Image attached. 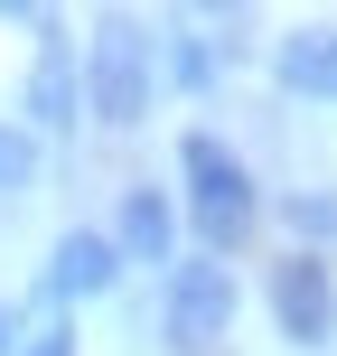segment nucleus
Here are the masks:
<instances>
[{
    "label": "nucleus",
    "instance_id": "obj_1",
    "mask_svg": "<svg viewBox=\"0 0 337 356\" xmlns=\"http://www.w3.org/2000/svg\"><path fill=\"white\" fill-rule=\"evenodd\" d=\"M178 178H188V225H197V244H206V263L234 253L253 234V169L234 160L215 131H188V141H178Z\"/></svg>",
    "mask_w": 337,
    "mask_h": 356
},
{
    "label": "nucleus",
    "instance_id": "obj_2",
    "mask_svg": "<svg viewBox=\"0 0 337 356\" xmlns=\"http://www.w3.org/2000/svg\"><path fill=\"white\" fill-rule=\"evenodd\" d=\"M150 94H160V38H141L131 19H104L94 47H85V113L131 131L150 113Z\"/></svg>",
    "mask_w": 337,
    "mask_h": 356
},
{
    "label": "nucleus",
    "instance_id": "obj_3",
    "mask_svg": "<svg viewBox=\"0 0 337 356\" xmlns=\"http://www.w3.org/2000/svg\"><path fill=\"white\" fill-rule=\"evenodd\" d=\"M225 319H234V272L225 263H169V291H160V338L169 356H206L215 338H225Z\"/></svg>",
    "mask_w": 337,
    "mask_h": 356
},
{
    "label": "nucleus",
    "instance_id": "obj_4",
    "mask_svg": "<svg viewBox=\"0 0 337 356\" xmlns=\"http://www.w3.org/2000/svg\"><path fill=\"white\" fill-rule=\"evenodd\" d=\"M272 319H281L290 347H328L337 338V272L319 253H281L272 263Z\"/></svg>",
    "mask_w": 337,
    "mask_h": 356
},
{
    "label": "nucleus",
    "instance_id": "obj_5",
    "mask_svg": "<svg viewBox=\"0 0 337 356\" xmlns=\"http://www.w3.org/2000/svg\"><path fill=\"white\" fill-rule=\"evenodd\" d=\"M122 282V244L94 225H66L47 253V282H38V300H104V291Z\"/></svg>",
    "mask_w": 337,
    "mask_h": 356
},
{
    "label": "nucleus",
    "instance_id": "obj_6",
    "mask_svg": "<svg viewBox=\"0 0 337 356\" xmlns=\"http://www.w3.org/2000/svg\"><path fill=\"white\" fill-rule=\"evenodd\" d=\"M19 113H28V131H75L85 122V66H75L66 47H38V66H28V94H19Z\"/></svg>",
    "mask_w": 337,
    "mask_h": 356
},
{
    "label": "nucleus",
    "instance_id": "obj_7",
    "mask_svg": "<svg viewBox=\"0 0 337 356\" xmlns=\"http://www.w3.org/2000/svg\"><path fill=\"white\" fill-rule=\"evenodd\" d=\"M113 244H122V263H169V253H178V207H169V188H122Z\"/></svg>",
    "mask_w": 337,
    "mask_h": 356
},
{
    "label": "nucleus",
    "instance_id": "obj_8",
    "mask_svg": "<svg viewBox=\"0 0 337 356\" xmlns=\"http://www.w3.org/2000/svg\"><path fill=\"white\" fill-rule=\"evenodd\" d=\"M272 85L300 104H337V29H300L272 47Z\"/></svg>",
    "mask_w": 337,
    "mask_h": 356
},
{
    "label": "nucleus",
    "instance_id": "obj_9",
    "mask_svg": "<svg viewBox=\"0 0 337 356\" xmlns=\"http://www.w3.org/2000/svg\"><path fill=\"white\" fill-rule=\"evenodd\" d=\"M160 75H169L178 94H206V85H215V47H197V38H169V47H160Z\"/></svg>",
    "mask_w": 337,
    "mask_h": 356
},
{
    "label": "nucleus",
    "instance_id": "obj_10",
    "mask_svg": "<svg viewBox=\"0 0 337 356\" xmlns=\"http://www.w3.org/2000/svg\"><path fill=\"white\" fill-rule=\"evenodd\" d=\"M38 178V131L28 122H0V197H19Z\"/></svg>",
    "mask_w": 337,
    "mask_h": 356
},
{
    "label": "nucleus",
    "instance_id": "obj_11",
    "mask_svg": "<svg viewBox=\"0 0 337 356\" xmlns=\"http://www.w3.org/2000/svg\"><path fill=\"white\" fill-rule=\"evenodd\" d=\"M281 225L290 234H337V197H281Z\"/></svg>",
    "mask_w": 337,
    "mask_h": 356
},
{
    "label": "nucleus",
    "instance_id": "obj_12",
    "mask_svg": "<svg viewBox=\"0 0 337 356\" xmlns=\"http://www.w3.org/2000/svg\"><path fill=\"white\" fill-rule=\"evenodd\" d=\"M19 356H75V328H66V319H47L38 338H19Z\"/></svg>",
    "mask_w": 337,
    "mask_h": 356
},
{
    "label": "nucleus",
    "instance_id": "obj_13",
    "mask_svg": "<svg viewBox=\"0 0 337 356\" xmlns=\"http://www.w3.org/2000/svg\"><path fill=\"white\" fill-rule=\"evenodd\" d=\"M0 356H19V309L0 300Z\"/></svg>",
    "mask_w": 337,
    "mask_h": 356
}]
</instances>
